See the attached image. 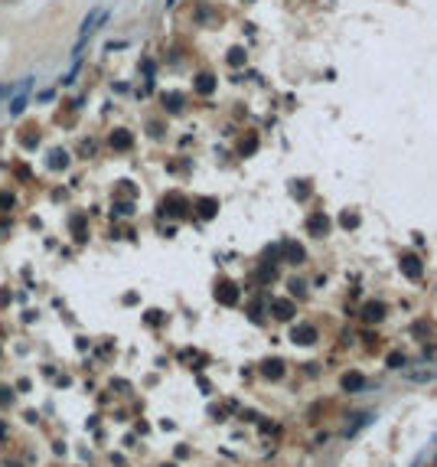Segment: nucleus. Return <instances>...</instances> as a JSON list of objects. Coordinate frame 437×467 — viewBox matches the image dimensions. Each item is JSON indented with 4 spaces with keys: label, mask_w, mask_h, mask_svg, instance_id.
Listing matches in <instances>:
<instances>
[{
    "label": "nucleus",
    "mask_w": 437,
    "mask_h": 467,
    "mask_svg": "<svg viewBox=\"0 0 437 467\" xmlns=\"http://www.w3.org/2000/svg\"><path fill=\"white\" fill-rule=\"evenodd\" d=\"M294 343H300V346H310V343L317 340V327H310V324H300L294 330V336H290Z\"/></svg>",
    "instance_id": "3"
},
{
    "label": "nucleus",
    "mask_w": 437,
    "mask_h": 467,
    "mask_svg": "<svg viewBox=\"0 0 437 467\" xmlns=\"http://www.w3.org/2000/svg\"><path fill=\"white\" fill-rule=\"evenodd\" d=\"M216 294H219V301H222V304H235V301H238V291H235L232 284H222Z\"/></svg>",
    "instance_id": "10"
},
{
    "label": "nucleus",
    "mask_w": 437,
    "mask_h": 467,
    "mask_svg": "<svg viewBox=\"0 0 437 467\" xmlns=\"http://www.w3.org/2000/svg\"><path fill=\"white\" fill-rule=\"evenodd\" d=\"M401 271H405L408 278L418 281V278H421V262H418L414 255H405V258H401Z\"/></svg>",
    "instance_id": "6"
},
{
    "label": "nucleus",
    "mask_w": 437,
    "mask_h": 467,
    "mask_svg": "<svg viewBox=\"0 0 437 467\" xmlns=\"http://www.w3.org/2000/svg\"><path fill=\"white\" fill-rule=\"evenodd\" d=\"M362 317H365V320H382V317H385V304H379V301H369V304L362 307Z\"/></svg>",
    "instance_id": "7"
},
{
    "label": "nucleus",
    "mask_w": 437,
    "mask_h": 467,
    "mask_svg": "<svg viewBox=\"0 0 437 467\" xmlns=\"http://www.w3.org/2000/svg\"><path fill=\"white\" fill-rule=\"evenodd\" d=\"M114 212H117V216H128V212H134V209H131L128 203H121V206H114Z\"/></svg>",
    "instance_id": "14"
},
{
    "label": "nucleus",
    "mask_w": 437,
    "mask_h": 467,
    "mask_svg": "<svg viewBox=\"0 0 437 467\" xmlns=\"http://www.w3.org/2000/svg\"><path fill=\"white\" fill-rule=\"evenodd\" d=\"M212 212H216V203L206 200V203H203V216H212Z\"/></svg>",
    "instance_id": "13"
},
{
    "label": "nucleus",
    "mask_w": 437,
    "mask_h": 467,
    "mask_svg": "<svg viewBox=\"0 0 437 467\" xmlns=\"http://www.w3.org/2000/svg\"><path fill=\"white\" fill-rule=\"evenodd\" d=\"M261 373H265L268 379H281V376H284V363L281 360H268L265 366H261Z\"/></svg>",
    "instance_id": "8"
},
{
    "label": "nucleus",
    "mask_w": 437,
    "mask_h": 467,
    "mask_svg": "<svg viewBox=\"0 0 437 467\" xmlns=\"http://www.w3.org/2000/svg\"><path fill=\"white\" fill-rule=\"evenodd\" d=\"M111 144H114V147H128L131 137H128V134H114V137H111Z\"/></svg>",
    "instance_id": "12"
},
{
    "label": "nucleus",
    "mask_w": 437,
    "mask_h": 467,
    "mask_svg": "<svg viewBox=\"0 0 437 467\" xmlns=\"http://www.w3.org/2000/svg\"><path fill=\"white\" fill-rule=\"evenodd\" d=\"M343 389H346V392H359V389H365V376L362 373H346L343 376Z\"/></svg>",
    "instance_id": "5"
},
{
    "label": "nucleus",
    "mask_w": 437,
    "mask_h": 467,
    "mask_svg": "<svg viewBox=\"0 0 437 467\" xmlns=\"http://www.w3.org/2000/svg\"><path fill=\"white\" fill-rule=\"evenodd\" d=\"M274 314H277V317H281V320H290V317H294V304H290V301H274Z\"/></svg>",
    "instance_id": "9"
},
{
    "label": "nucleus",
    "mask_w": 437,
    "mask_h": 467,
    "mask_svg": "<svg viewBox=\"0 0 437 467\" xmlns=\"http://www.w3.org/2000/svg\"><path fill=\"white\" fill-rule=\"evenodd\" d=\"M105 20H108V10H101V7H92V10L85 13V20H82V30H79V39H75V46H72V59H79L82 46L88 43V36H92V33L98 30V23H105Z\"/></svg>",
    "instance_id": "1"
},
{
    "label": "nucleus",
    "mask_w": 437,
    "mask_h": 467,
    "mask_svg": "<svg viewBox=\"0 0 437 467\" xmlns=\"http://www.w3.org/2000/svg\"><path fill=\"white\" fill-rule=\"evenodd\" d=\"M30 88H33V79H26V85L20 88V95L13 98V105H10V114H13V118H17V114H23V108H26V92H30Z\"/></svg>",
    "instance_id": "4"
},
{
    "label": "nucleus",
    "mask_w": 437,
    "mask_h": 467,
    "mask_svg": "<svg viewBox=\"0 0 437 467\" xmlns=\"http://www.w3.org/2000/svg\"><path fill=\"white\" fill-rule=\"evenodd\" d=\"M0 402H4V405H10V389H0Z\"/></svg>",
    "instance_id": "15"
},
{
    "label": "nucleus",
    "mask_w": 437,
    "mask_h": 467,
    "mask_svg": "<svg viewBox=\"0 0 437 467\" xmlns=\"http://www.w3.org/2000/svg\"><path fill=\"white\" fill-rule=\"evenodd\" d=\"M405 353H388V369H401V366H405Z\"/></svg>",
    "instance_id": "11"
},
{
    "label": "nucleus",
    "mask_w": 437,
    "mask_h": 467,
    "mask_svg": "<svg viewBox=\"0 0 437 467\" xmlns=\"http://www.w3.org/2000/svg\"><path fill=\"white\" fill-rule=\"evenodd\" d=\"M307 229H310V236L323 239V236H327V229H330V219L323 216V212H314V216L307 219Z\"/></svg>",
    "instance_id": "2"
}]
</instances>
